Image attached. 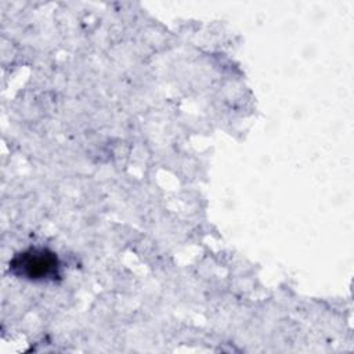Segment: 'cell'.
I'll return each instance as SVG.
<instances>
[{"instance_id":"1","label":"cell","mask_w":354,"mask_h":354,"mask_svg":"<svg viewBox=\"0 0 354 354\" xmlns=\"http://www.w3.org/2000/svg\"><path fill=\"white\" fill-rule=\"evenodd\" d=\"M11 266L17 274L29 279H47L58 275L55 254L44 249H30L18 254Z\"/></svg>"}]
</instances>
